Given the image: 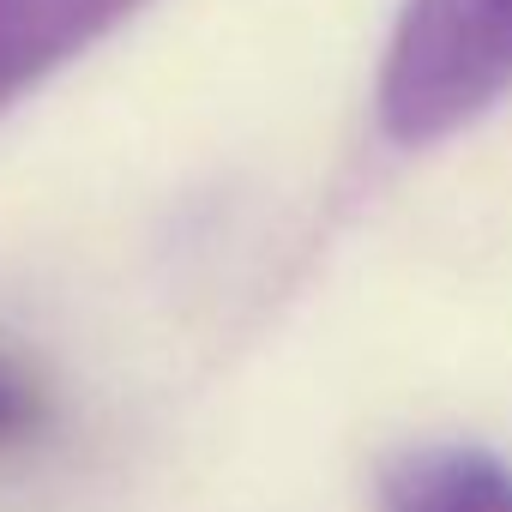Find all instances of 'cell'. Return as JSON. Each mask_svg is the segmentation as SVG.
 Segmentation results:
<instances>
[{"instance_id": "277c9868", "label": "cell", "mask_w": 512, "mask_h": 512, "mask_svg": "<svg viewBox=\"0 0 512 512\" xmlns=\"http://www.w3.org/2000/svg\"><path fill=\"white\" fill-rule=\"evenodd\" d=\"M43 428H49V392L37 386V374L25 362H13L0 350V452L37 446Z\"/></svg>"}, {"instance_id": "6da1fadb", "label": "cell", "mask_w": 512, "mask_h": 512, "mask_svg": "<svg viewBox=\"0 0 512 512\" xmlns=\"http://www.w3.org/2000/svg\"><path fill=\"white\" fill-rule=\"evenodd\" d=\"M512 91V0H410L386 73L380 127L398 145H440Z\"/></svg>"}, {"instance_id": "3957f363", "label": "cell", "mask_w": 512, "mask_h": 512, "mask_svg": "<svg viewBox=\"0 0 512 512\" xmlns=\"http://www.w3.org/2000/svg\"><path fill=\"white\" fill-rule=\"evenodd\" d=\"M380 506L386 512H512V470L470 440L416 446L386 470Z\"/></svg>"}, {"instance_id": "7a4b0ae2", "label": "cell", "mask_w": 512, "mask_h": 512, "mask_svg": "<svg viewBox=\"0 0 512 512\" xmlns=\"http://www.w3.org/2000/svg\"><path fill=\"white\" fill-rule=\"evenodd\" d=\"M145 0H0V109H13Z\"/></svg>"}]
</instances>
